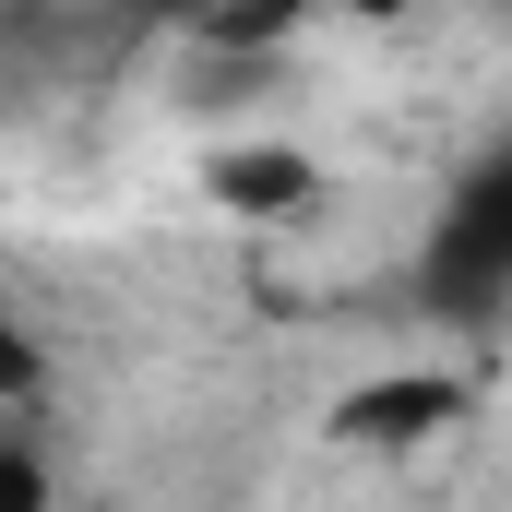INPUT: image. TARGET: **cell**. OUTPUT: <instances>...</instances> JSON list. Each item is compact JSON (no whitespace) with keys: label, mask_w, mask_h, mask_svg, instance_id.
Masks as SVG:
<instances>
[{"label":"cell","mask_w":512,"mask_h":512,"mask_svg":"<svg viewBox=\"0 0 512 512\" xmlns=\"http://www.w3.org/2000/svg\"><path fill=\"white\" fill-rule=\"evenodd\" d=\"M203 179H215V203H227V215H298V203L322 191L298 143H227Z\"/></svg>","instance_id":"6da1fadb"},{"label":"cell","mask_w":512,"mask_h":512,"mask_svg":"<svg viewBox=\"0 0 512 512\" xmlns=\"http://www.w3.org/2000/svg\"><path fill=\"white\" fill-rule=\"evenodd\" d=\"M441 417H465V382H370L334 405V441H429Z\"/></svg>","instance_id":"7a4b0ae2"},{"label":"cell","mask_w":512,"mask_h":512,"mask_svg":"<svg viewBox=\"0 0 512 512\" xmlns=\"http://www.w3.org/2000/svg\"><path fill=\"white\" fill-rule=\"evenodd\" d=\"M0 512H60V477H48L36 429H0Z\"/></svg>","instance_id":"3957f363"},{"label":"cell","mask_w":512,"mask_h":512,"mask_svg":"<svg viewBox=\"0 0 512 512\" xmlns=\"http://www.w3.org/2000/svg\"><path fill=\"white\" fill-rule=\"evenodd\" d=\"M465 239H477L489 262H512V155L477 179V191H465Z\"/></svg>","instance_id":"277c9868"}]
</instances>
